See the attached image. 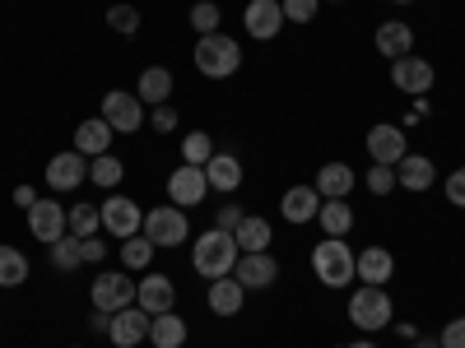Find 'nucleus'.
<instances>
[{
	"mask_svg": "<svg viewBox=\"0 0 465 348\" xmlns=\"http://www.w3.org/2000/svg\"><path fill=\"white\" fill-rule=\"evenodd\" d=\"M238 237L232 232H223V227H210V232H201L196 237V251H191V269H196L201 279H223V275H232V265H238Z\"/></svg>",
	"mask_w": 465,
	"mask_h": 348,
	"instance_id": "obj_1",
	"label": "nucleus"
},
{
	"mask_svg": "<svg viewBox=\"0 0 465 348\" xmlns=\"http://www.w3.org/2000/svg\"><path fill=\"white\" fill-rule=\"evenodd\" d=\"M354 260H359V251H349L344 237H326L322 246H312V275L322 279V288H349L359 279Z\"/></svg>",
	"mask_w": 465,
	"mask_h": 348,
	"instance_id": "obj_2",
	"label": "nucleus"
},
{
	"mask_svg": "<svg viewBox=\"0 0 465 348\" xmlns=\"http://www.w3.org/2000/svg\"><path fill=\"white\" fill-rule=\"evenodd\" d=\"M196 70L205 80H232L242 70V47L228 33H205L196 37Z\"/></svg>",
	"mask_w": 465,
	"mask_h": 348,
	"instance_id": "obj_3",
	"label": "nucleus"
},
{
	"mask_svg": "<svg viewBox=\"0 0 465 348\" xmlns=\"http://www.w3.org/2000/svg\"><path fill=\"white\" fill-rule=\"evenodd\" d=\"M349 325H359L363 334H377L386 325H396V306H391V293L386 288H354V297H349Z\"/></svg>",
	"mask_w": 465,
	"mask_h": 348,
	"instance_id": "obj_4",
	"label": "nucleus"
},
{
	"mask_svg": "<svg viewBox=\"0 0 465 348\" xmlns=\"http://www.w3.org/2000/svg\"><path fill=\"white\" fill-rule=\"evenodd\" d=\"M140 232L153 246H182L191 237V218L177 205H159V209H144V227Z\"/></svg>",
	"mask_w": 465,
	"mask_h": 348,
	"instance_id": "obj_5",
	"label": "nucleus"
},
{
	"mask_svg": "<svg viewBox=\"0 0 465 348\" xmlns=\"http://www.w3.org/2000/svg\"><path fill=\"white\" fill-rule=\"evenodd\" d=\"M103 121L112 126V135H135L144 121H149V111H144V102L135 98V93H126V89H112V93H103Z\"/></svg>",
	"mask_w": 465,
	"mask_h": 348,
	"instance_id": "obj_6",
	"label": "nucleus"
},
{
	"mask_svg": "<svg viewBox=\"0 0 465 348\" xmlns=\"http://www.w3.org/2000/svg\"><path fill=\"white\" fill-rule=\"evenodd\" d=\"M232 279H238L247 293H270L280 284V260L270 251H242L238 265H232Z\"/></svg>",
	"mask_w": 465,
	"mask_h": 348,
	"instance_id": "obj_7",
	"label": "nucleus"
},
{
	"mask_svg": "<svg viewBox=\"0 0 465 348\" xmlns=\"http://www.w3.org/2000/svg\"><path fill=\"white\" fill-rule=\"evenodd\" d=\"M135 288L140 284H131V275H122V269H103L89 288V302L112 316V312H122V306H135Z\"/></svg>",
	"mask_w": 465,
	"mask_h": 348,
	"instance_id": "obj_8",
	"label": "nucleus"
},
{
	"mask_svg": "<svg viewBox=\"0 0 465 348\" xmlns=\"http://www.w3.org/2000/svg\"><path fill=\"white\" fill-rule=\"evenodd\" d=\"M391 84L401 89V93H410V98H429V89L438 84V70L423 61V56H401V61H391Z\"/></svg>",
	"mask_w": 465,
	"mask_h": 348,
	"instance_id": "obj_9",
	"label": "nucleus"
},
{
	"mask_svg": "<svg viewBox=\"0 0 465 348\" xmlns=\"http://www.w3.org/2000/svg\"><path fill=\"white\" fill-rule=\"evenodd\" d=\"M98 214H103V232H112L116 242L135 237V232L144 227V209L126 196H107V205H98Z\"/></svg>",
	"mask_w": 465,
	"mask_h": 348,
	"instance_id": "obj_10",
	"label": "nucleus"
},
{
	"mask_svg": "<svg viewBox=\"0 0 465 348\" xmlns=\"http://www.w3.org/2000/svg\"><path fill=\"white\" fill-rule=\"evenodd\" d=\"M205 196H210V177H205V168L182 163V168L168 177V205H177V209H196Z\"/></svg>",
	"mask_w": 465,
	"mask_h": 348,
	"instance_id": "obj_11",
	"label": "nucleus"
},
{
	"mask_svg": "<svg viewBox=\"0 0 465 348\" xmlns=\"http://www.w3.org/2000/svg\"><path fill=\"white\" fill-rule=\"evenodd\" d=\"M28 232L43 246H52V242H61L65 232H70V223H65V209L52 200V196H37V205L28 209Z\"/></svg>",
	"mask_w": 465,
	"mask_h": 348,
	"instance_id": "obj_12",
	"label": "nucleus"
},
{
	"mask_svg": "<svg viewBox=\"0 0 465 348\" xmlns=\"http://www.w3.org/2000/svg\"><path fill=\"white\" fill-rule=\"evenodd\" d=\"M242 28L256 43H270V37H280V28H284V5L280 0H252L242 10Z\"/></svg>",
	"mask_w": 465,
	"mask_h": 348,
	"instance_id": "obj_13",
	"label": "nucleus"
},
{
	"mask_svg": "<svg viewBox=\"0 0 465 348\" xmlns=\"http://www.w3.org/2000/svg\"><path fill=\"white\" fill-rule=\"evenodd\" d=\"M149 312H140V306H122V312H112V325H107V339L116 348H135L149 339Z\"/></svg>",
	"mask_w": 465,
	"mask_h": 348,
	"instance_id": "obj_14",
	"label": "nucleus"
},
{
	"mask_svg": "<svg viewBox=\"0 0 465 348\" xmlns=\"http://www.w3.org/2000/svg\"><path fill=\"white\" fill-rule=\"evenodd\" d=\"M363 144H368V153H372V163H381V168H396L405 153H410V140H405L401 126H372Z\"/></svg>",
	"mask_w": 465,
	"mask_h": 348,
	"instance_id": "obj_15",
	"label": "nucleus"
},
{
	"mask_svg": "<svg viewBox=\"0 0 465 348\" xmlns=\"http://www.w3.org/2000/svg\"><path fill=\"white\" fill-rule=\"evenodd\" d=\"M84 181H89V159L84 153L65 149V153H56V159H47V186L52 190H74Z\"/></svg>",
	"mask_w": 465,
	"mask_h": 348,
	"instance_id": "obj_16",
	"label": "nucleus"
},
{
	"mask_svg": "<svg viewBox=\"0 0 465 348\" xmlns=\"http://www.w3.org/2000/svg\"><path fill=\"white\" fill-rule=\"evenodd\" d=\"M173 302H177V288H173L168 275H144L140 279V288H135V306H140V312L163 316V312H173Z\"/></svg>",
	"mask_w": 465,
	"mask_h": 348,
	"instance_id": "obj_17",
	"label": "nucleus"
},
{
	"mask_svg": "<svg viewBox=\"0 0 465 348\" xmlns=\"http://www.w3.org/2000/svg\"><path fill=\"white\" fill-rule=\"evenodd\" d=\"M354 269H359V284L386 288V284H391V275H396V256L386 251V246H368V251H359Z\"/></svg>",
	"mask_w": 465,
	"mask_h": 348,
	"instance_id": "obj_18",
	"label": "nucleus"
},
{
	"mask_svg": "<svg viewBox=\"0 0 465 348\" xmlns=\"http://www.w3.org/2000/svg\"><path fill=\"white\" fill-rule=\"evenodd\" d=\"M317 196L322 200H349V190L359 186V172L349 168V163H322V172H317Z\"/></svg>",
	"mask_w": 465,
	"mask_h": 348,
	"instance_id": "obj_19",
	"label": "nucleus"
},
{
	"mask_svg": "<svg viewBox=\"0 0 465 348\" xmlns=\"http://www.w3.org/2000/svg\"><path fill=\"white\" fill-rule=\"evenodd\" d=\"M280 214H284L289 223H317V214H322L317 186H289L284 200H280Z\"/></svg>",
	"mask_w": 465,
	"mask_h": 348,
	"instance_id": "obj_20",
	"label": "nucleus"
},
{
	"mask_svg": "<svg viewBox=\"0 0 465 348\" xmlns=\"http://www.w3.org/2000/svg\"><path fill=\"white\" fill-rule=\"evenodd\" d=\"M377 52L386 56V61H401V56H410L414 52V28L410 24H401V19H386L381 28H377Z\"/></svg>",
	"mask_w": 465,
	"mask_h": 348,
	"instance_id": "obj_21",
	"label": "nucleus"
},
{
	"mask_svg": "<svg viewBox=\"0 0 465 348\" xmlns=\"http://www.w3.org/2000/svg\"><path fill=\"white\" fill-rule=\"evenodd\" d=\"M74 153H84V159L112 153V126L103 121V116H89V121L74 126Z\"/></svg>",
	"mask_w": 465,
	"mask_h": 348,
	"instance_id": "obj_22",
	"label": "nucleus"
},
{
	"mask_svg": "<svg viewBox=\"0 0 465 348\" xmlns=\"http://www.w3.org/2000/svg\"><path fill=\"white\" fill-rule=\"evenodd\" d=\"M438 181V168H433V159H423V153H405V159L396 163V186H405V190H429Z\"/></svg>",
	"mask_w": 465,
	"mask_h": 348,
	"instance_id": "obj_23",
	"label": "nucleus"
},
{
	"mask_svg": "<svg viewBox=\"0 0 465 348\" xmlns=\"http://www.w3.org/2000/svg\"><path fill=\"white\" fill-rule=\"evenodd\" d=\"M205 302H210V312H214V316H238V312H242V302H247V288L232 279V275H223V279L210 284Z\"/></svg>",
	"mask_w": 465,
	"mask_h": 348,
	"instance_id": "obj_24",
	"label": "nucleus"
},
{
	"mask_svg": "<svg viewBox=\"0 0 465 348\" xmlns=\"http://www.w3.org/2000/svg\"><path fill=\"white\" fill-rule=\"evenodd\" d=\"M205 177H210V190H219V196H232V190L242 186V163L232 159V153H214V159L205 163Z\"/></svg>",
	"mask_w": 465,
	"mask_h": 348,
	"instance_id": "obj_25",
	"label": "nucleus"
},
{
	"mask_svg": "<svg viewBox=\"0 0 465 348\" xmlns=\"http://www.w3.org/2000/svg\"><path fill=\"white\" fill-rule=\"evenodd\" d=\"M135 98H140L144 107L168 102V98H173V74H168L163 65H149V70L140 74V84H135Z\"/></svg>",
	"mask_w": 465,
	"mask_h": 348,
	"instance_id": "obj_26",
	"label": "nucleus"
},
{
	"mask_svg": "<svg viewBox=\"0 0 465 348\" xmlns=\"http://www.w3.org/2000/svg\"><path fill=\"white\" fill-rule=\"evenodd\" d=\"M186 334H191V330H186V321H182L177 312H163V316L149 321V343H153V348H182Z\"/></svg>",
	"mask_w": 465,
	"mask_h": 348,
	"instance_id": "obj_27",
	"label": "nucleus"
},
{
	"mask_svg": "<svg viewBox=\"0 0 465 348\" xmlns=\"http://www.w3.org/2000/svg\"><path fill=\"white\" fill-rule=\"evenodd\" d=\"M232 237H238V251H270V242H275V232H270V223H265V218L242 214V223L232 227Z\"/></svg>",
	"mask_w": 465,
	"mask_h": 348,
	"instance_id": "obj_28",
	"label": "nucleus"
},
{
	"mask_svg": "<svg viewBox=\"0 0 465 348\" xmlns=\"http://www.w3.org/2000/svg\"><path fill=\"white\" fill-rule=\"evenodd\" d=\"M317 223H322L326 237H349V227H354V209H349V200H322Z\"/></svg>",
	"mask_w": 465,
	"mask_h": 348,
	"instance_id": "obj_29",
	"label": "nucleus"
},
{
	"mask_svg": "<svg viewBox=\"0 0 465 348\" xmlns=\"http://www.w3.org/2000/svg\"><path fill=\"white\" fill-rule=\"evenodd\" d=\"M28 284V256L19 246H0V288Z\"/></svg>",
	"mask_w": 465,
	"mask_h": 348,
	"instance_id": "obj_30",
	"label": "nucleus"
},
{
	"mask_svg": "<svg viewBox=\"0 0 465 348\" xmlns=\"http://www.w3.org/2000/svg\"><path fill=\"white\" fill-rule=\"evenodd\" d=\"M122 177H126V168H122V159H116V153H98V159H89V181H94V186L116 190V186H122Z\"/></svg>",
	"mask_w": 465,
	"mask_h": 348,
	"instance_id": "obj_31",
	"label": "nucleus"
},
{
	"mask_svg": "<svg viewBox=\"0 0 465 348\" xmlns=\"http://www.w3.org/2000/svg\"><path fill=\"white\" fill-rule=\"evenodd\" d=\"M65 223H70V237H98L103 214H98V205H74V209H65Z\"/></svg>",
	"mask_w": 465,
	"mask_h": 348,
	"instance_id": "obj_32",
	"label": "nucleus"
},
{
	"mask_svg": "<svg viewBox=\"0 0 465 348\" xmlns=\"http://www.w3.org/2000/svg\"><path fill=\"white\" fill-rule=\"evenodd\" d=\"M214 140L205 135V130H191L186 140H182V163H191V168H205L210 159H214Z\"/></svg>",
	"mask_w": 465,
	"mask_h": 348,
	"instance_id": "obj_33",
	"label": "nucleus"
},
{
	"mask_svg": "<svg viewBox=\"0 0 465 348\" xmlns=\"http://www.w3.org/2000/svg\"><path fill=\"white\" fill-rule=\"evenodd\" d=\"M52 265H56V269H65V275H70V269H80V265H84V242L65 232L61 242H52Z\"/></svg>",
	"mask_w": 465,
	"mask_h": 348,
	"instance_id": "obj_34",
	"label": "nucleus"
},
{
	"mask_svg": "<svg viewBox=\"0 0 465 348\" xmlns=\"http://www.w3.org/2000/svg\"><path fill=\"white\" fill-rule=\"evenodd\" d=\"M153 251H159V246H153L144 232H135V237L122 242V260H126V269H144V265L153 260Z\"/></svg>",
	"mask_w": 465,
	"mask_h": 348,
	"instance_id": "obj_35",
	"label": "nucleus"
},
{
	"mask_svg": "<svg viewBox=\"0 0 465 348\" xmlns=\"http://www.w3.org/2000/svg\"><path fill=\"white\" fill-rule=\"evenodd\" d=\"M186 19H191V28H196V33L205 37V33H219V19H223V14H219V5H214V0H196Z\"/></svg>",
	"mask_w": 465,
	"mask_h": 348,
	"instance_id": "obj_36",
	"label": "nucleus"
},
{
	"mask_svg": "<svg viewBox=\"0 0 465 348\" xmlns=\"http://www.w3.org/2000/svg\"><path fill=\"white\" fill-rule=\"evenodd\" d=\"M107 28H116L122 37H135L140 33V10L135 5H112L107 10Z\"/></svg>",
	"mask_w": 465,
	"mask_h": 348,
	"instance_id": "obj_37",
	"label": "nucleus"
},
{
	"mask_svg": "<svg viewBox=\"0 0 465 348\" xmlns=\"http://www.w3.org/2000/svg\"><path fill=\"white\" fill-rule=\"evenodd\" d=\"M280 5H284V24H312L322 0H280Z\"/></svg>",
	"mask_w": 465,
	"mask_h": 348,
	"instance_id": "obj_38",
	"label": "nucleus"
},
{
	"mask_svg": "<svg viewBox=\"0 0 465 348\" xmlns=\"http://www.w3.org/2000/svg\"><path fill=\"white\" fill-rule=\"evenodd\" d=\"M363 181H368L372 196H391V190H396V168H381V163H372Z\"/></svg>",
	"mask_w": 465,
	"mask_h": 348,
	"instance_id": "obj_39",
	"label": "nucleus"
},
{
	"mask_svg": "<svg viewBox=\"0 0 465 348\" xmlns=\"http://www.w3.org/2000/svg\"><path fill=\"white\" fill-rule=\"evenodd\" d=\"M149 126H153V135H173V130H177V107H173V102L149 107Z\"/></svg>",
	"mask_w": 465,
	"mask_h": 348,
	"instance_id": "obj_40",
	"label": "nucleus"
},
{
	"mask_svg": "<svg viewBox=\"0 0 465 348\" xmlns=\"http://www.w3.org/2000/svg\"><path fill=\"white\" fill-rule=\"evenodd\" d=\"M438 343H442V348H465V316L447 321V325H442V334H438Z\"/></svg>",
	"mask_w": 465,
	"mask_h": 348,
	"instance_id": "obj_41",
	"label": "nucleus"
},
{
	"mask_svg": "<svg viewBox=\"0 0 465 348\" xmlns=\"http://www.w3.org/2000/svg\"><path fill=\"white\" fill-rule=\"evenodd\" d=\"M447 200H451L456 209H465V168H456V172L447 177Z\"/></svg>",
	"mask_w": 465,
	"mask_h": 348,
	"instance_id": "obj_42",
	"label": "nucleus"
},
{
	"mask_svg": "<svg viewBox=\"0 0 465 348\" xmlns=\"http://www.w3.org/2000/svg\"><path fill=\"white\" fill-rule=\"evenodd\" d=\"M238 223H242V209H238V205H223V209L214 214V227H223V232H232Z\"/></svg>",
	"mask_w": 465,
	"mask_h": 348,
	"instance_id": "obj_43",
	"label": "nucleus"
},
{
	"mask_svg": "<svg viewBox=\"0 0 465 348\" xmlns=\"http://www.w3.org/2000/svg\"><path fill=\"white\" fill-rule=\"evenodd\" d=\"M80 242H84V260H89V265H98V260L107 256V246H103L98 237H80Z\"/></svg>",
	"mask_w": 465,
	"mask_h": 348,
	"instance_id": "obj_44",
	"label": "nucleus"
},
{
	"mask_svg": "<svg viewBox=\"0 0 465 348\" xmlns=\"http://www.w3.org/2000/svg\"><path fill=\"white\" fill-rule=\"evenodd\" d=\"M15 205H19V209H33V205H37V190H33V186H15Z\"/></svg>",
	"mask_w": 465,
	"mask_h": 348,
	"instance_id": "obj_45",
	"label": "nucleus"
},
{
	"mask_svg": "<svg viewBox=\"0 0 465 348\" xmlns=\"http://www.w3.org/2000/svg\"><path fill=\"white\" fill-rule=\"evenodd\" d=\"M107 325H112V316L94 306V312H89V330H94V334H107Z\"/></svg>",
	"mask_w": 465,
	"mask_h": 348,
	"instance_id": "obj_46",
	"label": "nucleus"
},
{
	"mask_svg": "<svg viewBox=\"0 0 465 348\" xmlns=\"http://www.w3.org/2000/svg\"><path fill=\"white\" fill-rule=\"evenodd\" d=\"M340 348H377L372 339H354V343H340Z\"/></svg>",
	"mask_w": 465,
	"mask_h": 348,
	"instance_id": "obj_47",
	"label": "nucleus"
},
{
	"mask_svg": "<svg viewBox=\"0 0 465 348\" xmlns=\"http://www.w3.org/2000/svg\"><path fill=\"white\" fill-rule=\"evenodd\" d=\"M414 348H442L438 339H414Z\"/></svg>",
	"mask_w": 465,
	"mask_h": 348,
	"instance_id": "obj_48",
	"label": "nucleus"
},
{
	"mask_svg": "<svg viewBox=\"0 0 465 348\" xmlns=\"http://www.w3.org/2000/svg\"><path fill=\"white\" fill-rule=\"evenodd\" d=\"M396 5H414V0H396Z\"/></svg>",
	"mask_w": 465,
	"mask_h": 348,
	"instance_id": "obj_49",
	"label": "nucleus"
},
{
	"mask_svg": "<svg viewBox=\"0 0 465 348\" xmlns=\"http://www.w3.org/2000/svg\"><path fill=\"white\" fill-rule=\"evenodd\" d=\"M74 348H80V343H74Z\"/></svg>",
	"mask_w": 465,
	"mask_h": 348,
	"instance_id": "obj_50",
	"label": "nucleus"
},
{
	"mask_svg": "<svg viewBox=\"0 0 465 348\" xmlns=\"http://www.w3.org/2000/svg\"><path fill=\"white\" fill-rule=\"evenodd\" d=\"M340 5H344V0H340Z\"/></svg>",
	"mask_w": 465,
	"mask_h": 348,
	"instance_id": "obj_51",
	"label": "nucleus"
}]
</instances>
